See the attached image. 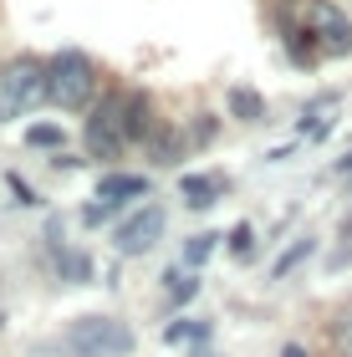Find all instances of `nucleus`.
I'll return each instance as SVG.
<instances>
[{
    "mask_svg": "<svg viewBox=\"0 0 352 357\" xmlns=\"http://www.w3.org/2000/svg\"><path fill=\"white\" fill-rule=\"evenodd\" d=\"M46 82H52V102L61 112H82L92 97H98V67H92L87 52L67 46V52H56L46 61Z\"/></svg>",
    "mask_w": 352,
    "mask_h": 357,
    "instance_id": "nucleus-1",
    "label": "nucleus"
},
{
    "mask_svg": "<svg viewBox=\"0 0 352 357\" xmlns=\"http://www.w3.org/2000/svg\"><path fill=\"white\" fill-rule=\"evenodd\" d=\"M61 352L67 357H128L133 352V327L118 317H77L61 332Z\"/></svg>",
    "mask_w": 352,
    "mask_h": 357,
    "instance_id": "nucleus-2",
    "label": "nucleus"
},
{
    "mask_svg": "<svg viewBox=\"0 0 352 357\" xmlns=\"http://www.w3.org/2000/svg\"><path fill=\"white\" fill-rule=\"evenodd\" d=\"M41 97H52V82H46V61H36V56L10 61V67L0 72V123L26 118V112L41 102Z\"/></svg>",
    "mask_w": 352,
    "mask_h": 357,
    "instance_id": "nucleus-3",
    "label": "nucleus"
},
{
    "mask_svg": "<svg viewBox=\"0 0 352 357\" xmlns=\"http://www.w3.org/2000/svg\"><path fill=\"white\" fill-rule=\"evenodd\" d=\"M164 230H169L164 204H143V209H133L128 220L113 225V250H118V255H143V250H153L158 240H164Z\"/></svg>",
    "mask_w": 352,
    "mask_h": 357,
    "instance_id": "nucleus-4",
    "label": "nucleus"
},
{
    "mask_svg": "<svg viewBox=\"0 0 352 357\" xmlns=\"http://www.w3.org/2000/svg\"><path fill=\"white\" fill-rule=\"evenodd\" d=\"M128 149V128H123V112H118V92L107 97L102 107H92V118H87V158H123Z\"/></svg>",
    "mask_w": 352,
    "mask_h": 357,
    "instance_id": "nucleus-5",
    "label": "nucleus"
},
{
    "mask_svg": "<svg viewBox=\"0 0 352 357\" xmlns=\"http://www.w3.org/2000/svg\"><path fill=\"white\" fill-rule=\"evenodd\" d=\"M301 21H307V31L322 41V52H332V56L352 52V21L332 6V0H307V6H301Z\"/></svg>",
    "mask_w": 352,
    "mask_h": 357,
    "instance_id": "nucleus-6",
    "label": "nucleus"
},
{
    "mask_svg": "<svg viewBox=\"0 0 352 357\" xmlns=\"http://www.w3.org/2000/svg\"><path fill=\"white\" fill-rule=\"evenodd\" d=\"M118 112H123V128H128V143H143L153 138V118H148V97L143 92H118Z\"/></svg>",
    "mask_w": 352,
    "mask_h": 357,
    "instance_id": "nucleus-7",
    "label": "nucleus"
},
{
    "mask_svg": "<svg viewBox=\"0 0 352 357\" xmlns=\"http://www.w3.org/2000/svg\"><path fill=\"white\" fill-rule=\"evenodd\" d=\"M220 194H225V178L220 174H179V199L189 209H210Z\"/></svg>",
    "mask_w": 352,
    "mask_h": 357,
    "instance_id": "nucleus-8",
    "label": "nucleus"
},
{
    "mask_svg": "<svg viewBox=\"0 0 352 357\" xmlns=\"http://www.w3.org/2000/svg\"><path fill=\"white\" fill-rule=\"evenodd\" d=\"M148 178L143 174H102L98 178V199H118V204H128V199H148Z\"/></svg>",
    "mask_w": 352,
    "mask_h": 357,
    "instance_id": "nucleus-9",
    "label": "nucleus"
},
{
    "mask_svg": "<svg viewBox=\"0 0 352 357\" xmlns=\"http://www.w3.org/2000/svg\"><path fill=\"white\" fill-rule=\"evenodd\" d=\"M210 332H215L210 317H179V321H169V327H164V342L169 347H204V342H210Z\"/></svg>",
    "mask_w": 352,
    "mask_h": 357,
    "instance_id": "nucleus-10",
    "label": "nucleus"
},
{
    "mask_svg": "<svg viewBox=\"0 0 352 357\" xmlns=\"http://www.w3.org/2000/svg\"><path fill=\"white\" fill-rule=\"evenodd\" d=\"M316 250V240L312 235H301V240H291V245H286L281 255H276V261H270V271H266V281H286V275H291L301 261H307V255Z\"/></svg>",
    "mask_w": 352,
    "mask_h": 357,
    "instance_id": "nucleus-11",
    "label": "nucleus"
},
{
    "mask_svg": "<svg viewBox=\"0 0 352 357\" xmlns=\"http://www.w3.org/2000/svg\"><path fill=\"white\" fill-rule=\"evenodd\" d=\"M230 118H240V123H261L266 118V97L255 92V87H230Z\"/></svg>",
    "mask_w": 352,
    "mask_h": 357,
    "instance_id": "nucleus-12",
    "label": "nucleus"
},
{
    "mask_svg": "<svg viewBox=\"0 0 352 357\" xmlns=\"http://www.w3.org/2000/svg\"><path fill=\"white\" fill-rule=\"evenodd\" d=\"M220 240H225V235H215V230H199V235H189L184 240V255H179V266L184 271H199L204 261H210V255L220 250Z\"/></svg>",
    "mask_w": 352,
    "mask_h": 357,
    "instance_id": "nucleus-13",
    "label": "nucleus"
},
{
    "mask_svg": "<svg viewBox=\"0 0 352 357\" xmlns=\"http://www.w3.org/2000/svg\"><path fill=\"white\" fill-rule=\"evenodd\" d=\"M164 286H169V306H189L199 296V275L184 271V266H169L164 271Z\"/></svg>",
    "mask_w": 352,
    "mask_h": 357,
    "instance_id": "nucleus-14",
    "label": "nucleus"
},
{
    "mask_svg": "<svg viewBox=\"0 0 352 357\" xmlns=\"http://www.w3.org/2000/svg\"><path fill=\"white\" fill-rule=\"evenodd\" d=\"M56 275H61V281H72V286H87L92 281V261H87L82 250L56 245Z\"/></svg>",
    "mask_w": 352,
    "mask_h": 357,
    "instance_id": "nucleus-15",
    "label": "nucleus"
},
{
    "mask_svg": "<svg viewBox=\"0 0 352 357\" xmlns=\"http://www.w3.org/2000/svg\"><path fill=\"white\" fill-rule=\"evenodd\" d=\"M26 143H31V149H52V153H61L67 133H61V123H31V128H26Z\"/></svg>",
    "mask_w": 352,
    "mask_h": 357,
    "instance_id": "nucleus-16",
    "label": "nucleus"
},
{
    "mask_svg": "<svg viewBox=\"0 0 352 357\" xmlns=\"http://www.w3.org/2000/svg\"><path fill=\"white\" fill-rule=\"evenodd\" d=\"M118 199H92L87 209H82V225H87V230H102V225H118Z\"/></svg>",
    "mask_w": 352,
    "mask_h": 357,
    "instance_id": "nucleus-17",
    "label": "nucleus"
},
{
    "mask_svg": "<svg viewBox=\"0 0 352 357\" xmlns=\"http://www.w3.org/2000/svg\"><path fill=\"white\" fill-rule=\"evenodd\" d=\"M286 56L296 61V67H312L316 61V46H312V31H291L286 36Z\"/></svg>",
    "mask_w": 352,
    "mask_h": 357,
    "instance_id": "nucleus-18",
    "label": "nucleus"
},
{
    "mask_svg": "<svg viewBox=\"0 0 352 357\" xmlns=\"http://www.w3.org/2000/svg\"><path fill=\"white\" fill-rule=\"evenodd\" d=\"M225 245H230V255H240V261H245V255L255 250V225H250V220H240V225H230Z\"/></svg>",
    "mask_w": 352,
    "mask_h": 357,
    "instance_id": "nucleus-19",
    "label": "nucleus"
},
{
    "mask_svg": "<svg viewBox=\"0 0 352 357\" xmlns=\"http://www.w3.org/2000/svg\"><path fill=\"white\" fill-rule=\"evenodd\" d=\"M332 342H337L342 357H352V301L337 312V321H332Z\"/></svg>",
    "mask_w": 352,
    "mask_h": 357,
    "instance_id": "nucleus-20",
    "label": "nucleus"
},
{
    "mask_svg": "<svg viewBox=\"0 0 352 357\" xmlns=\"http://www.w3.org/2000/svg\"><path fill=\"white\" fill-rule=\"evenodd\" d=\"M6 184H10V194H15V204H21V209H41V194L31 189V184H26V178L15 174V169L6 174Z\"/></svg>",
    "mask_w": 352,
    "mask_h": 357,
    "instance_id": "nucleus-21",
    "label": "nucleus"
},
{
    "mask_svg": "<svg viewBox=\"0 0 352 357\" xmlns=\"http://www.w3.org/2000/svg\"><path fill=\"white\" fill-rule=\"evenodd\" d=\"M153 153H158V164H179V138L174 133H153Z\"/></svg>",
    "mask_w": 352,
    "mask_h": 357,
    "instance_id": "nucleus-22",
    "label": "nucleus"
},
{
    "mask_svg": "<svg viewBox=\"0 0 352 357\" xmlns=\"http://www.w3.org/2000/svg\"><path fill=\"white\" fill-rule=\"evenodd\" d=\"M52 169H56V174H77V169H82V158L61 149V153H52Z\"/></svg>",
    "mask_w": 352,
    "mask_h": 357,
    "instance_id": "nucleus-23",
    "label": "nucleus"
},
{
    "mask_svg": "<svg viewBox=\"0 0 352 357\" xmlns=\"http://www.w3.org/2000/svg\"><path fill=\"white\" fill-rule=\"evenodd\" d=\"M215 138V118L210 112H199V123H194V143H210Z\"/></svg>",
    "mask_w": 352,
    "mask_h": 357,
    "instance_id": "nucleus-24",
    "label": "nucleus"
},
{
    "mask_svg": "<svg viewBox=\"0 0 352 357\" xmlns=\"http://www.w3.org/2000/svg\"><path fill=\"white\" fill-rule=\"evenodd\" d=\"M281 357H312V352L301 347V342H286V347H281Z\"/></svg>",
    "mask_w": 352,
    "mask_h": 357,
    "instance_id": "nucleus-25",
    "label": "nucleus"
},
{
    "mask_svg": "<svg viewBox=\"0 0 352 357\" xmlns=\"http://www.w3.org/2000/svg\"><path fill=\"white\" fill-rule=\"evenodd\" d=\"M337 174H342V178H352V153H347V158H337Z\"/></svg>",
    "mask_w": 352,
    "mask_h": 357,
    "instance_id": "nucleus-26",
    "label": "nucleus"
},
{
    "mask_svg": "<svg viewBox=\"0 0 352 357\" xmlns=\"http://www.w3.org/2000/svg\"><path fill=\"white\" fill-rule=\"evenodd\" d=\"M184 357H210V352H204V347H189V352H184Z\"/></svg>",
    "mask_w": 352,
    "mask_h": 357,
    "instance_id": "nucleus-27",
    "label": "nucleus"
}]
</instances>
